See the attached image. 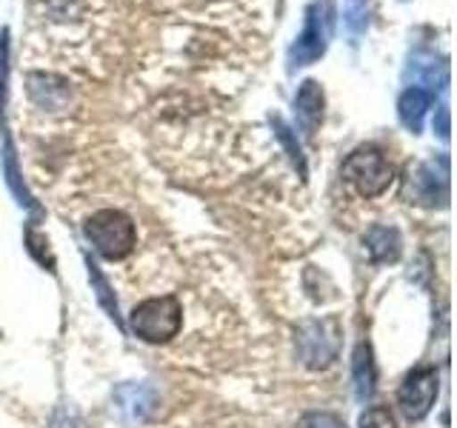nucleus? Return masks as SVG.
<instances>
[{
	"label": "nucleus",
	"mask_w": 457,
	"mask_h": 428,
	"mask_svg": "<svg viewBox=\"0 0 457 428\" xmlns=\"http://www.w3.org/2000/svg\"><path fill=\"white\" fill-rule=\"evenodd\" d=\"M83 235L106 260H123L135 249V223L118 209H104L92 214L83 226Z\"/></svg>",
	"instance_id": "f257e3e1"
},
{
	"label": "nucleus",
	"mask_w": 457,
	"mask_h": 428,
	"mask_svg": "<svg viewBox=\"0 0 457 428\" xmlns=\"http://www.w3.org/2000/svg\"><path fill=\"white\" fill-rule=\"evenodd\" d=\"M340 175L346 183H352L361 197H380L392 183V166L383 157L380 149L375 146H363L354 149L346 160H343Z\"/></svg>",
	"instance_id": "f03ea898"
},
{
	"label": "nucleus",
	"mask_w": 457,
	"mask_h": 428,
	"mask_svg": "<svg viewBox=\"0 0 457 428\" xmlns=\"http://www.w3.org/2000/svg\"><path fill=\"white\" fill-rule=\"evenodd\" d=\"M332 18H335V12L328 0H314L306 9L303 32L297 35V40L289 49V69L312 66L314 61H320L328 46V37H332Z\"/></svg>",
	"instance_id": "7ed1b4c3"
},
{
	"label": "nucleus",
	"mask_w": 457,
	"mask_h": 428,
	"mask_svg": "<svg viewBox=\"0 0 457 428\" xmlns=\"http://www.w3.org/2000/svg\"><path fill=\"white\" fill-rule=\"evenodd\" d=\"M183 311L178 297H152L132 311V332L146 342H166L180 332Z\"/></svg>",
	"instance_id": "20e7f679"
},
{
	"label": "nucleus",
	"mask_w": 457,
	"mask_h": 428,
	"mask_svg": "<svg viewBox=\"0 0 457 428\" xmlns=\"http://www.w3.org/2000/svg\"><path fill=\"white\" fill-rule=\"evenodd\" d=\"M337 346H340V337H337V325L332 320L300 325L297 351H300V360L309 368H326L337 357Z\"/></svg>",
	"instance_id": "39448f33"
},
{
	"label": "nucleus",
	"mask_w": 457,
	"mask_h": 428,
	"mask_svg": "<svg viewBox=\"0 0 457 428\" xmlns=\"http://www.w3.org/2000/svg\"><path fill=\"white\" fill-rule=\"evenodd\" d=\"M435 399H437V371L428 366L414 368L397 391L400 411L406 414V420H414V423L423 420L426 414L432 411Z\"/></svg>",
	"instance_id": "423d86ee"
},
{
	"label": "nucleus",
	"mask_w": 457,
	"mask_h": 428,
	"mask_svg": "<svg viewBox=\"0 0 457 428\" xmlns=\"http://www.w3.org/2000/svg\"><path fill=\"white\" fill-rule=\"evenodd\" d=\"M409 197L414 200V203L420 206H443L446 203V171L443 175H437L432 163H420L418 169L411 171L409 177Z\"/></svg>",
	"instance_id": "0eeeda50"
},
{
	"label": "nucleus",
	"mask_w": 457,
	"mask_h": 428,
	"mask_svg": "<svg viewBox=\"0 0 457 428\" xmlns=\"http://www.w3.org/2000/svg\"><path fill=\"white\" fill-rule=\"evenodd\" d=\"M295 114H297V123L306 132V137H314V132H318V126L323 120V89H320V83L306 80L303 86H300V92L295 97Z\"/></svg>",
	"instance_id": "6e6552de"
},
{
	"label": "nucleus",
	"mask_w": 457,
	"mask_h": 428,
	"mask_svg": "<svg viewBox=\"0 0 457 428\" xmlns=\"http://www.w3.org/2000/svg\"><path fill=\"white\" fill-rule=\"evenodd\" d=\"M435 103V92L432 89H420V86H411L397 100V114H400V123H403L411 135H418L423 128V118L426 111L432 109Z\"/></svg>",
	"instance_id": "1a4fd4ad"
},
{
	"label": "nucleus",
	"mask_w": 457,
	"mask_h": 428,
	"mask_svg": "<svg viewBox=\"0 0 457 428\" xmlns=\"http://www.w3.org/2000/svg\"><path fill=\"white\" fill-rule=\"evenodd\" d=\"M114 403H118V408L126 414L129 420H146L154 403H157V397L154 391L149 389V385H123V389H118V394H114Z\"/></svg>",
	"instance_id": "9d476101"
},
{
	"label": "nucleus",
	"mask_w": 457,
	"mask_h": 428,
	"mask_svg": "<svg viewBox=\"0 0 457 428\" xmlns=\"http://www.w3.org/2000/svg\"><path fill=\"white\" fill-rule=\"evenodd\" d=\"M366 251L371 263H395L400 257V235L392 226H371L366 232Z\"/></svg>",
	"instance_id": "9b49d317"
},
{
	"label": "nucleus",
	"mask_w": 457,
	"mask_h": 428,
	"mask_svg": "<svg viewBox=\"0 0 457 428\" xmlns=\"http://www.w3.org/2000/svg\"><path fill=\"white\" fill-rule=\"evenodd\" d=\"M352 374H354V394L361 403L375 394V360H371V349L369 342H361V346L354 349V357H352Z\"/></svg>",
	"instance_id": "f8f14e48"
},
{
	"label": "nucleus",
	"mask_w": 457,
	"mask_h": 428,
	"mask_svg": "<svg viewBox=\"0 0 457 428\" xmlns=\"http://www.w3.org/2000/svg\"><path fill=\"white\" fill-rule=\"evenodd\" d=\"M89 280H92V285H95V294H97V300H100V306L106 309V314L114 320V325H123V323H120V314H118V300H114V294H112V289H109L106 277L100 275L97 266H92V263H89Z\"/></svg>",
	"instance_id": "ddd939ff"
},
{
	"label": "nucleus",
	"mask_w": 457,
	"mask_h": 428,
	"mask_svg": "<svg viewBox=\"0 0 457 428\" xmlns=\"http://www.w3.org/2000/svg\"><path fill=\"white\" fill-rule=\"evenodd\" d=\"M343 21H346L352 37H361L366 32V26H369V0H346Z\"/></svg>",
	"instance_id": "4468645a"
},
{
	"label": "nucleus",
	"mask_w": 457,
	"mask_h": 428,
	"mask_svg": "<svg viewBox=\"0 0 457 428\" xmlns=\"http://www.w3.org/2000/svg\"><path fill=\"white\" fill-rule=\"evenodd\" d=\"M275 128H278V137L283 140L286 152H289V157H292V163L297 166L300 177H306V163H303V154H300V146L295 143V137H292V132H289V126H286L283 120H275Z\"/></svg>",
	"instance_id": "2eb2a0df"
},
{
	"label": "nucleus",
	"mask_w": 457,
	"mask_h": 428,
	"mask_svg": "<svg viewBox=\"0 0 457 428\" xmlns=\"http://www.w3.org/2000/svg\"><path fill=\"white\" fill-rule=\"evenodd\" d=\"M361 428H397V423H395L392 411L386 406H371V408L363 411Z\"/></svg>",
	"instance_id": "dca6fc26"
},
{
	"label": "nucleus",
	"mask_w": 457,
	"mask_h": 428,
	"mask_svg": "<svg viewBox=\"0 0 457 428\" xmlns=\"http://www.w3.org/2000/svg\"><path fill=\"white\" fill-rule=\"evenodd\" d=\"M21 175H18V166H14V152H12V146H6V180H9V185L14 189V194L21 197V203H26V206H32V197L26 194V189L21 185V180H18Z\"/></svg>",
	"instance_id": "f3484780"
},
{
	"label": "nucleus",
	"mask_w": 457,
	"mask_h": 428,
	"mask_svg": "<svg viewBox=\"0 0 457 428\" xmlns=\"http://www.w3.org/2000/svg\"><path fill=\"white\" fill-rule=\"evenodd\" d=\"M303 428H346L337 414H328V411H312L303 417Z\"/></svg>",
	"instance_id": "a211bd4d"
},
{
	"label": "nucleus",
	"mask_w": 457,
	"mask_h": 428,
	"mask_svg": "<svg viewBox=\"0 0 457 428\" xmlns=\"http://www.w3.org/2000/svg\"><path fill=\"white\" fill-rule=\"evenodd\" d=\"M26 243H29V251H32L43 266H49V271H54V260H52L49 254H43V246H49V240L43 237V235H37L35 228H29V232H26Z\"/></svg>",
	"instance_id": "6ab92c4d"
},
{
	"label": "nucleus",
	"mask_w": 457,
	"mask_h": 428,
	"mask_svg": "<svg viewBox=\"0 0 457 428\" xmlns=\"http://www.w3.org/2000/svg\"><path fill=\"white\" fill-rule=\"evenodd\" d=\"M437 128H440L437 135H440L443 140H446V137H449V111H446V109H440V120H437Z\"/></svg>",
	"instance_id": "aec40b11"
}]
</instances>
